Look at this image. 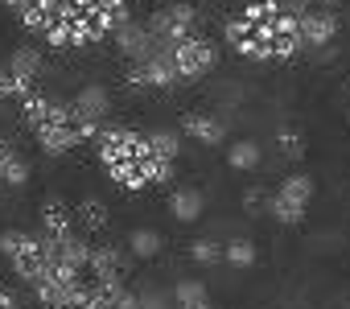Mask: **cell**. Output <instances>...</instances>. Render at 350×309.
Masks as SVG:
<instances>
[{
  "label": "cell",
  "mask_w": 350,
  "mask_h": 309,
  "mask_svg": "<svg viewBox=\"0 0 350 309\" xmlns=\"http://www.w3.org/2000/svg\"><path fill=\"white\" fill-rule=\"evenodd\" d=\"M309 5V0H305ZM305 5H272V0H247V5L227 21V42L247 62H293L301 46L297 13Z\"/></svg>",
  "instance_id": "cell-1"
},
{
  "label": "cell",
  "mask_w": 350,
  "mask_h": 309,
  "mask_svg": "<svg viewBox=\"0 0 350 309\" xmlns=\"http://www.w3.org/2000/svg\"><path fill=\"white\" fill-rule=\"evenodd\" d=\"M91 144H95V157L107 170V178L120 190H128V194L173 182V165H178V161L152 157L148 132H136V128H99V136Z\"/></svg>",
  "instance_id": "cell-2"
},
{
  "label": "cell",
  "mask_w": 350,
  "mask_h": 309,
  "mask_svg": "<svg viewBox=\"0 0 350 309\" xmlns=\"http://www.w3.org/2000/svg\"><path fill=\"white\" fill-rule=\"evenodd\" d=\"M17 103H21L25 128L38 136V144H42L46 157H66L70 148L83 144V132H79V120L70 111V99H54L46 91H29Z\"/></svg>",
  "instance_id": "cell-3"
},
{
  "label": "cell",
  "mask_w": 350,
  "mask_h": 309,
  "mask_svg": "<svg viewBox=\"0 0 350 309\" xmlns=\"http://www.w3.org/2000/svg\"><path fill=\"white\" fill-rule=\"evenodd\" d=\"M0 256L9 260L13 276H21L29 288L50 272L54 264V239H46L42 231H21V227H9V231H0Z\"/></svg>",
  "instance_id": "cell-4"
},
{
  "label": "cell",
  "mask_w": 350,
  "mask_h": 309,
  "mask_svg": "<svg viewBox=\"0 0 350 309\" xmlns=\"http://www.w3.org/2000/svg\"><path fill=\"white\" fill-rule=\"evenodd\" d=\"M309 202H313V178H309V174H288V178L268 194V206H264V211H268L280 227H297V223L305 219Z\"/></svg>",
  "instance_id": "cell-5"
},
{
  "label": "cell",
  "mask_w": 350,
  "mask_h": 309,
  "mask_svg": "<svg viewBox=\"0 0 350 309\" xmlns=\"http://www.w3.org/2000/svg\"><path fill=\"white\" fill-rule=\"evenodd\" d=\"M165 50H169V58H173L178 83H198V79H206V75L219 66V46H215L211 38H202V33H194V38H186V42H178V46H165Z\"/></svg>",
  "instance_id": "cell-6"
},
{
  "label": "cell",
  "mask_w": 350,
  "mask_h": 309,
  "mask_svg": "<svg viewBox=\"0 0 350 309\" xmlns=\"http://www.w3.org/2000/svg\"><path fill=\"white\" fill-rule=\"evenodd\" d=\"M148 33H152V42H157V46H178V42H186V38H194V33H198V9H194V5H186V0H173L169 9L152 13Z\"/></svg>",
  "instance_id": "cell-7"
},
{
  "label": "cell",
  "mask_w": 350,
  "mask_h": 309,
  "mask_svg": "<svg viewBox=\"0 0 350 309\" xmlns=\"http://www.w3.org/2000/svg\"><path fill=\"white\" fill-rule=\"evenodd\" d=\"M70 111H75V120H79L83 144H91V140L99 136L107 111H111V95H107V87H103V83H87V87H79V91L70 95Z\"/></svg>",
  "instance_id": "cell-8"
},
{
  "label": "cell",
  "mask_w": 350,
  "mask_h": 309,
  "mask_svg": "<svg viewBox=\"0 0 350 309\" xmlns=\"http://www.w3.org/2000/svg\"><path fill=\"white\" fill-rule=\"evenodd\" d=\"M178 83V70H173V58L165 46H157L144 62H132L128 75H124V87L128 91H169Z\"/></svg>",
  "instance_id": "cell-9"
},
{
  "label": "cell",
  "mask_w": 350,
  "mask_h": 309,
  "mask_svg": "<svg viewBox=\"0 0 350 309\" xmlns=\"http://www.w3.org/2000/svg\"><path fill=\"white\" fill-rule=\"evenodd\" d=\"M297 25H301V46H305V50H317V54L329 50L334 38H338V29H342V25H338V13H334V9H317V5H313V9L305 5V9L297 13Z\"/></svg>",
  "instance_id": "cell-10"
},
{
  "label": "cell",
  "mask_w": 350,
  "mask_h": 309,
  "mask_svg": "<svg viewBox=\"0 0 350 309\" xmlns=\"http://www.w3.org/2000/svg\"><path fill=\"white\" fill-rule=\"evenodd\" d=\"M124 276H128V252L116 247V243H91L87 280H95V284H124Z\"/></svg>",
  "instance_id": "cell-11"
},
{
  "label": "cell",
  "mask_w": 350,
  "mask_h": 309,
  "mask_svg": "<svg viewBox=\"0 0 350 309\" xmlns=\"http://www.w3.org/2000/svg\"><path fill=\"white\" fill-rule=\"evenodd\" d=\"M111 42H116V50L128 58V62H144L152 50H157V42H152V33H148V25L144 21H124L116 33H111Z\"/></svg>",
  "instance_id": "cell-12"
},
{
  "label": "cell",
  "mask_w": 350,
  "mask_h": 309,
  "mask_svg": "<svg viewBox=\"0 0 350 309\" xmlns=\"http://www.w3.org/2000/svg\"><path fill=\"white\" fill-rule=\"evenodd\" d=\"M5 70H9L13 83H17V95L38 91V79H42V54H38V46H21V50H13L9 62H5Z\"/></svg>",
  "instance_id": "cell-13"
},
{
  "label": "cell",
  "mask_w": 350,
  "mask_h": 309,
  "mask_svg": "<svg viewBox=\"0 0 350 309\" xmlns=\"http://www.w3.org/2000/svg\"><path fill=\"white\" fill-rule=\"evenodd\" d=\"M42 235H46V239H66V235H75V206H70L66 198L50 194V198L42 202Z\"/></svg>",
  "instance_id": "cell-14"
},
{
  "label": "cell",
  "mask_w": 350,
  "mask_h": 309,
  "mask_svg": "<svg viewBox=\"0 0 350 309\" xmlns=\"http://www.w3.org/2000/svg\"><path fill=\"white\" fill-rule=\"evenodd\" d=\"M107 223H111V215H107V206H103L95 194H87V198H79V202H75V231H79L83 239L103 235V231H107Z\"/></svg>",
  "instance_id": "cell-15"
},
{
  "label": "cell",
  "mask_w": 350,
  "mask_h": 309,
  "mask_svg": "<svg viewBox=\"0 0 350 309\" xmlns=\"http://www.w3.org/2000/svg\"><path fill=\"white\" fill-rule=\"evenodd\" d=\"M182 132L194 136V144H223L227 140V124L211 111H186L182 116Z\"/></svg>",
  "instance_id": "cell-16"
},
{
  "label": "cell",
  "mask_w": 350,
  "mask_h": 309,
  "mask_svg": "<svg viewBox=\"0 0 350 309\" xmlns=\"http://www.w3.org/2000/svg\"><path fill=\"white\" fill-rule=\"evenodd\" d=\"M202 211H206L202 190H194V186H178V190H169V215L178 219V223H198V219H202Z\"/></svg>",
  "instance_id": "cell-17"
},
{
  "label": "cell",
  "mask_w": 350,
  "mask_h": 309,
  "mask_svg": "<svg viewBox=\"0 0 350 309\" xmlns=\"http://www.w3.org/2000/svg\"><path fill=\"white\" fill-rule=\"evenodd\" d=\"M25 182H29V161L21 157V152H17L9 140H0V186L21 190Z\"/></svg>",
  "instance_id": "cell-18"
},
{
  "label": "cell",
  "mask_w": 350,
  "mask_h": 309,
  "mask_svg": "<svg viewBox=\"0 0 350 309\" xmlns=\"http://www.w3.org/2000/svg\"><path fill=\"white\" fill-rule=\"evenodd\" d=\"M260 161H264L260 140H235V144H227V165H231L235 174H256Z\"/></svg>",
  "instance_id": "cell-19"
},
{
  "label": "cell",
  "mask_w": 350,
  "mask_h": 309,
  "mask_svg": "<svg viewBox=\"0 0 350 309\" xmlns=\"http://www.w3.org/2000/svg\"><path fill=\"white\" fill-rule=\"evenodd\" d=\"M161 247H165L161 231H152V227H136V231H128V256H136V260H157Z\"/></svg>",
  "instance_id": "cell-20"
},
{
  "label": "cell",
  "mask_w": 350,
  "mask_h": 309,
  "mask_svg": "<svg viewBox=\"0 0 350 309\" xmlns=\"http://www.w3.org/2000/svg\"><path fill=\"white\" fill-rule=\"evenodd\" d=\"M173 301H178V309H202V305H211L206 284L198 276H182L178 284H173Z\"/></svg>",
  "instance_id": "cell-21"
},
{
  "label": "cell",
  "mask_w": 350,
  "mask_h": 309,
  "mask_svg": "<svg viewBox=\"0 0 350 309\" xmlns=\"http://www.w3.org/2000/svg\"><path fill=\"white\" fill-rule=\"evenodd\" d=\"M223 264H231V268L247 272V268H256V264H260V247H256L252 239H231V243H223Z\"/></svg>",
  "instance_id": "cell-22"
},
{
  "label": "cell",
  "mask_w": 350,
  "mask_h": 309,
  "mask_svg": "<svg viewBox=\"0 0 350 309\" xmlns=\"http://www.w3.org/2000/svg\"><path fill=\"white\" fill-rule=\"evenodd\" d=\"M148 148H152V157H161V161H178L182 157V132L157 128V132H148Z\"/></svg>",
  "instance_id": "cell-23"
},
{
  "label": "cell",
  "mask_w": 350,
  "mask_h": 309,
  "mask_svg": "<svg viewBox=\"0 0 350 309\" xmlns=\"http://www.w3.org/2000/svg\"><path fill=\"white\" fill-rule=\"evenodd\" d=\"M276 144H280V157L284 161H301L305 157V136L297 128H280L276 132Z\"/></svg>",
  "instance_id": "cell-24"
},
{
  "label": "cell",
  "mask_w": 350,
  "mask_h": 309,
  "mask_svg": "<svg viewBox=\"0 0 350 309\" xmlns=\"http://www.w3.org/2000/svg\"><path fill=\"white\" fill-rule=\"evenodd\" d=\"M190 260L202 264V268H215V264H223V243H215V239H194V243H190Z\"/></svg>",
  "instance_id": "cell-25"
},
{
  "label": "cell",
  "mask_w": 350,
  "mask_h": 309,
  "mask_svg": "<svg viewBox=\"0 0 350 309\" xmlns=\"http://www.w3.org/2000/svg\"><path fill=\"white\" fill-rule=\"evenodd\" d=\"M264 206H268V194H264L260 186H247V190H243V211H247V215H260Z\"/></svg>",
  "instance_id": "cell-26"
},
{
  "label": "cell",
  "mask_w": 350,
  "mask_h": 309,
  "mask_svg": "<svg viewBox=\"0 0 350 309\" xmlns=\"http://www.w3.org/2000/svg\"><path fill=\"white\" fill-rule=\"evenodd\" d=\"M5 99H21V95H17V83H13V75H9L5 66H0V103H5Z\"/></svg>",
  "instance_id": "cell-27"
},
{
  "label": "cell",
  "mask_w": 350,
  "mask_h": 309,
  "mask_svg": "<svg viewBox=\"0 0 350 309\" xmlns=\"http://www.w3.org/2000/svg\"><path fill=\"white\" fill-rule=\"evenodd\" d=\"M0 309H21V301L13 297V288H9L5 280H0Z\"/></svg>",
  "instance_id": "cell-28"
},
{
  "label": "cell",
  "mask_w": 350,
  "mask_h": 309,
  "mask_svg": "<svg viewBox=\"0 0 350 309\" xmlns=\"http://www.w3.org/2000/svg\"><path fill=\"white\" fill-rule=\"evenodd\" d=\"M0 5H5L9 13H17V17H21V13H25V5H29V0H0Z\"/></svg>",
  "instance_id": "cell-29"
},
{
  "label": "cell",
  "mask_w": 350,
  "mask_h": 309,
  "mask_svg": "<svg viewBox=\"0 0 350 309\" xmlns=\"http://www.w3.org/2000/svg\"><path fill=\"white\" fill-rule=\"evenodd\" d=\"M313 5H317V9H338L342 0H313Z\"/></svg>",
  "instance_id": "cell-30"
},
{
  "label": "cell",
  "mask_w": 350,
  "mask_h": 309,
  "mask_svg": "<svg viewBox=\"0 0 350 309\" xmlns=\"http://www.w3.org/2000/svg\"><path fill=\"white\" fill-rule=\"evenodd\" d=\"M272 5H288L293 9V5H305V0H272Z\"/></svg>",
  "instance_id": "cell-31"
}]
</instances>
